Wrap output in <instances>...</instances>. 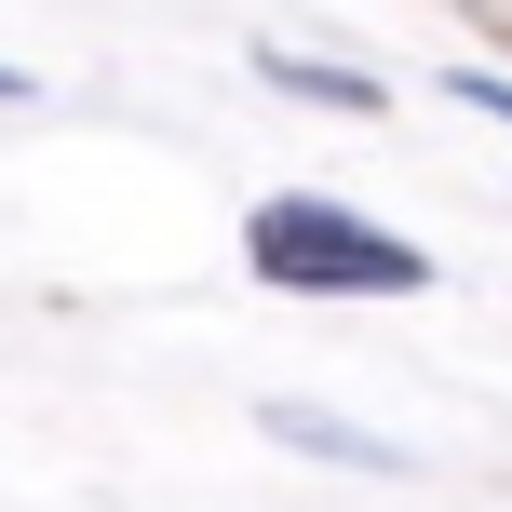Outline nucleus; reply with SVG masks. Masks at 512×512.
Masks as SVG:
<instances>
[{"mask_svg":"<svg viewBox=\"0 0 512 512\" xmlns=\"http://www.w3.org/2000/svg\"><path fill=\"white\" fill-rule=\"evenodd\" d=\"M459 95H472V108H499V122H512V81H486V68H459Z\"/></svg>","mask_w":512,"mask_h":512,"instance_id":"nucleus-2","label":"nucleus"},{"mask_svg":"<svg viewBox=\"0 0 512 512\" xmlns=\"http://www.w3.org/2000/svg\"><path fill=\"white\" fill-rule=\"evenodd\" d=\"M243 256H256L270 283H310V297H418V283H432V256H418V243L364 230V216L310 203V189H283V203H256Z\"/></svg>","mask_w":512,"mask_h":512,"instance_id":"nucleus-1","label":"nucleus"},{"mask_svg":"<svg viewBox=\"0 0 512 512\" xmlns=\"http://www.w3.org/2000/svg\"><path fill=\"white\" fill-rule=\"evenodd\" d=\"M0 95H27V68H0Z\"/></svg>","mask_w":512,"mask_h":512,"instance_id":"nucleus-3","label":"nucleus"}]
</instances>
